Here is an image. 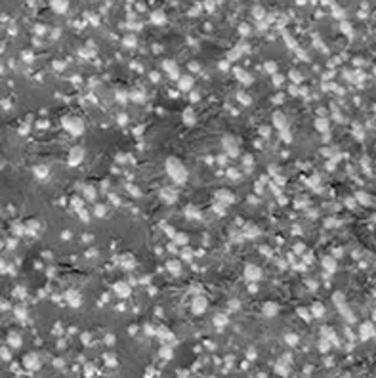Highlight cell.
I'll list each match as a JSON object with an SVG mask.
<instances>
[{"mask_svg": "<svg viewBox=\"0 0 376 378\" xmlns=\"http://www.w3.org/2000/svg\"><path fill=\"white\" fill-rule=\"evenodd\" d=\"M84 197L88 199V201H94V199H96V189L92 185H86L84 187Z\"/></svg>", "mask_w": 376, "mask_h": 378, "instance_id": "44dd1931", "label": "cell"}, {"mask_svg": "<svg viewBox=\"0 0 376 378\" xmlns=\"http://www.w3.org/2000/svg\"><path fill=\"white\" fill-rule=\"evenodd\" d=\"M160 199L166 204H174L176 199H178V195H176V191H172V189H162V191H160Z\"/></svg>", "mask_w": 376, "mask_h": 378, "instance_id": "9c48e42d", "label": "cell"}, {"mask_svg": "<svg viewBox=\"0 0 376 378\" xmlns=\"http://www.w3.org/2000/svg\"><path fill=\"white\" fill-rule=\"evenodd\" d=\"M32 172H35V176L38 178V180H46L50 170H48V166H35V170H32Z\"/></svg>", "mask_w": 376, "mask_h": 378, "instance_id": "2e32d148", "label": "cell"}, {"mask_svg": "<svg viewBox=\"0 0 376 378\" xmlns=\"http://www.w3.org/2000/svg\"><path fill=\"white\" fill-rule=\"evenodd\" d=\"M79 214H80V218H82V221H90V216H88V212L82 208V210H79Z\"/></svg>", "mask_w": 376, "mask_h": 378, "instance_id": "b9f144b4", "label": "cell"}, {"mask_svg": "<svg viewBox=\"0 0 376 378\" xmlns=\"http://www.w3.org/2000/svg\"><path fill=\"white\" fill-rule=\"evenodd\" d=\"M180 252H182V258H183V260H191V258H193V252H191V248H187V247H183Z\"/></svg>", "mask_w": 376, "mask_h": 378, "instance_id": "f546056e", "label": "cell"}, {"mask_svg": "<svg viewBox=\"0 0 376 378\" xmlns=\"http://www.w3.org/2000/svg\"><path fill=\"white\" fill-rule=\"evenodd\" d=\"M323 265H325V269L328 271V273H332L334 269H336V262L332 260V258H325L323 260Z\"/></svg>", "mask_w": 376, "mask_h": 378, "instance_id": "ffe728a7", "label": "cell"}, {"mask_svg": "<svg viewBox=\"0 0 376 378\" xmlns=\"http://www.w3.org/2000/svg\"><path fill=\"white\" fill-rule=\"evenodd\" d=\"M204 309H206V298L197 296L193 300V311H195V313H204Z\"/></svg>", "mask_w": 376, "mask_h": 378, "instance_id": "8fae6325", "label": "cell"}, {"mask_svg": "<svg viewBox=\"0 0 376 378\" xmlns=\"http://www.w3.org/2000/svg\"><path fill=\"white\" fill-rule=\"evenodd\" d=\"M71 204H73V208L76 210V212H79V210H82V201H80V199H73Z\"/></svg>", "mask_w": 376, "mask_h": 378, "instance_id": "836d02e7", "label": "cell"}, {"mask_svg": "<svg viewBox=\"0 0 376 378\" xmlns=\"http://www.w3.org/2000/svg\"><path fill=\"white\" fill-rule=\"evenodd\" d=\"M10 344H12V346H15V348H17L19 344H21V342H19V336H14V334H12V336H10Z\"/></svg>", "mask_w": 376, "mask_h": 378, "instance_id": "60d3db41", "label": "cell"}, {"mask_svg": "<svg viewBox=\"0 0 376 378\" xmlns=\"http://www.w3.org/2000/svg\"><path fill=\"white\" fill-rule=\"evenodd\" d=\"M296 340H298V336H296V334H290V336H286V342H288V344H296Z\"/></svg>", "mask_w": 376, "mask_h": 378, "instance_id": "c3c4849f", "label": "cell"}, {"mask_svg": "<svg viewBox=\"0 0 376 378\" xmlns=\"http://www.w3.org/2000/svg\"><path fill=\"white\" fill-rule=\"evenodd\" d=\"M327 126H328V122H327L325 118H317V120H315V128H317L319 132H325Z\"/></svg>", "mask_w": 376, "mask_h": 378, "instance_id": "603a6c76", "label": "cell"}, {"mask_svg": "<svg viewBox=\"0 0 376 378\" xmlns=\"http://www.w3.org/2000/svg\"><path fill=\"white\" fill-rule=\"evenodd\" d=\"M82 159H84V149H82V147H75V149H71V153H69V164H71V166L80 164Z\"/></svg>", "mask_w": 376, "mask_h": 378, "instance_id": "8992f818", "label": "cell"}, {"mask_svg": "<svg viewBox=\"0 0 376 378\" xmlns=\"http://www.w3.org/2000/svg\"><path fill=\"white\" fill-rule=\"evenodd\" d=\"M216 199H218V203H222V204H233L235 203V195L227 191V189H220V191L216 193Z\"/></svg>", "mask_w": 376, "mask_h": 378, "instance_id": "5b68a950", "label": "cell"}, {"mask_svg": "<svg viewBox=\"0 0 376 378\" xmlns=\"http://www.w3.org/2000/svg\"><path fill=\"white\" fill-rule=\"evenodd\" d=\"M160 355H162L164 359H170V355H172V350H170V348H162V350H160Z\"/></svg>", "mask_w": 376, "mask_h": 378, "instance_id": "74e56055", "label": "cell"}, {"mask_svg": "<svg viewBox=\"0 0 376 378\" xmlns=\"http://www.w3.org/2000/svg\"><path fill=\"white\" fill-rule=\"evenodd\" d=\"M183 214H185V218L187 220H201V212L193 206V204H189L185 210H183Z\"/></svg>", "mask_w": 376, "mask_h": 378, "instance_id": "4fadbf2b", "label": "cell"}, {"mask_svg": "<svg viewBox=\"0 0 376 378\" xmlns=\"http://www.w3.org/2000/svg\"><path fill=\"white\" fill-rule=\"evenodd\" d=\"M294 248H296V252H298V254H300V252H304V247H302V244H296Z\"/></svg>", "mask_w": 376, "mask_h": 378, "instance_id": "680465c9", "label": "cell"}, {"mask_svg": "<svg viewBox=\"0 0 376 378\" xmlns=\"http://www.w3.org/2000/svg\"><path fill=\"white\" fill-rule=\"evenodd\" d=\"M191 101H193V103H195V101H199V94H195V92L191 94Z\"/></svg>", "mask_w": 376, "mask_h": 378, "instance_id": "9f6ffc18", "label": "cell"}, {"mask_svg": "<svg viewBox=\"0 0 376 378\" xmlns=\"http://www.w3.org/2000/svg\"><path fill=\"white\" fill-rule=\"evenodd\" d=\"M313 315L315 317H321V315H325V307H323V304H313Z\"/></svg>", "mask_w": 376, "mask_h": 378, "instance_id": "cb8c5ba5", "label": "cell"}, {"mask_svg": "<svg viewBox=\"0 0 376 378\" xmlns=\"http://www.w3.org/2000/svg\"><path fill=\"white\" fill-rule=\"evenodd\" d=\"M260 134H262L263 138H267V136L271 134V132H269V128H267V126H262V128H260Z\"/></svg>", "mask_w": 376, "mask_h": 378, "instance_id": "ee69618b", "label": "cell"}, {"mask_svg": "<svg viewBox=\"0 0 376 378\" xmlns=\"http://www.w3.org/2000/svg\"><path fill=\"white\" fill-rule=\"evenodd\" d=\"M25 365H27V367H31V369L38 367V359H36V355H27V357H25Z\"/></svg>", "mask_w": 376, "mask_h": 378, "instance_id": "7402d4cb", "label": "cell"}, {"mask_svg": "<svg viewBox=\"0 0 376 378\" xmlns=\"http://www.w3.org/2000/svg\"><path fill=\"white\" fill-rule=\"evenodd\" d=\"M166 269H168L170 273H174V275H180V273H182V264L176 262V260H172V262L166 264Z\"/></svg>", "mask_w": 376, "mask_h": 378, "instance_id": "9a60e30c", "label": "cell"}, {"mask_svg": "<svg viewBox=\"0 0 376 378\" xmlns=\"http://www.w3.org/2000/svg\"><path fill=\"white\" fill-rule=\"evenodd\" d=\"M262 277V269L258 268V265H254V264H248L246 268H245V279L254 283V281H258Z\"/></svg>", "mask_w": 376, "mask_h": 378, "instance_id": "3957f363", "label": "cell"}, {"mask_svg": "<svg viewBox=\"0 0 376 378\" xmlns=\"http://www.w3.org/2000/svg\"><path fill=\"white\" fill-rule=\"evenodd\" d=\"M111 201H113L115 204H120V201H118V197H117V195H111Z\"/></svg>", "mask_w": 376, "mask_h": 378, "instance_id": "6f0895ef", "label": "cell"}, {"mask_svg": "<svg viewBox=\"0 0 376 378\" xmlns=\"http://www.w3.org/2000/svg\"><path fill=\"white\" fill-rule=\"evenodd\" d=\"M273 84H275V86H281V84H283V76H275Z\"/></svg>", "mask_w": 376, "mask_h": 378, "instance_id": "816d5d0a", "label": "cell"}, {"mask_svg": "<svg viewBox=\"0 0 376 378\" xmlns=\"http://www.w3.org/2000/svg\"><path fill=\"white\" fill-rule=\"evenodd\" d=\"M162 229H164V233H168V237H172V239H174L176 231H174V227H172V226H162Z\"/></svg>", "mask_w": 376, "mask_h": 378, "instance_id": "d590c367", "label": "cell"}, {"mask_svg": "<svg viewBox=\"0 0 376 378\" xmlns=\"http://www.w3.org/2000/svg\"><path fill=\"white\" fill-rule=\"evenodd\" d=\"M166 172H168V176L172 178V182H176L178 185H182V183H185L187 182V170H185V166L176 159V157H170V159H166Z\"/></svg>", "mask_w": 376, "mask_h": 378, "instance_id": "6da1fadb", "label": "cell"}, {"mask_svg": "<svg viewBox=\"0 0 376 378\" xmlns=\"http://www.w3.org/2000/svg\"><path fill=\"white\" fill-rule=\"evenodd\" d=\"M14 231H15V233H23V227H21V226H15Z\"/></svg>", "mask_w": 376, "mask_h": 378, "instance_id": "6125c7cd", "label": "cell"}, {"mask_svg": "<svg viewBox=\"0 0 376 378\" xmlns=\"http://www.w3.org/2000/svg\"><path fill=\"white\" fill-rule=\"evenodd\" d=\"M168 250H170V252H178V250H176V243H172V244H170V247H168Z\"/></svg>", "mask_w": 376, "mask_h": 378, "instance_id": "94428289", "label": "cell"}, {"mask_svg": "<svg viewBox=\"0 0 376 378\" xmlns=\"http://www.w3.org/2000/svg\"><path fill=\"white\" fill-rule=\"evenodd\" d=\"M174 243L176 244H187V235H183V233H176V235H174Z\"/></svg>", "mask_w": 376, "mask_h": 378, "instance_id": "d4e9b609", "label": "cell"}, {"mask_svg": "<svg viewBox=\"0 0 376 378\" xmlns=\"http://www.w3.org/2000/svg\"><path fill=\"white\" fill-rule=\"evenodd\" d=\"M214 323H216L218 327H224V325L227 323V315H224V313H220V315H216V317H214Z\"/></svg>", "mask_w": 376, "mask_h": 378, "instance_id": "484cf974", "label": "cell"}, {"mask_svg": "<svg viewBox=\"0 0 376 378\" xmlns=\"http://www.w3.org/2000/svg\"><path fill=\"white\" fill-rule=\"evenodd\" d=\"M117 101H118V103H126V94H124V92H118V94H117Z\"/></svg>", "mask_w": 376, "mask_h": 378, "instance_id": "f35d334b", "label": "cell"}, {"mask_svg": "<svg viewBox=\"0 0 376 378\" xmlns=\"http://www.w3.org/2000/svg\"><path fill=\"white\" fill-rule=\"evenodd\" d=\"M63 128L73 136H80L84 132V122L76 117H65L63 118Z\"/></svg>", "mask_w": 376, "mask_h": 378, "instance_id": "7a4b0ae2", "label": "cell"}, {"mask_svg": "<svg viewBox=\"0 0 376 378\" xmlns=\"http://www.w3.org/2000/svg\"><path fill=\"white\" fill-rule=\"evenodd\" d=\"M245 237H248V239H256L258 235H260V229L256 227V226H246L245 227V233H242Z\"/></svg>", "mask_w": 376, "mask_h": 378, "instance_id": "5bb4252c", "label": "cell"}, {"mask_svg": "<svg viewBox=\"0 0 376 378\" xmlns=\"http://www.w3.org/2000/svg\"><path fill=\"white\" fill-rule=\"evenodd\" d=\"M254 189H256V193H262V191H263V183H262V182L256 183V185H254Z\"/></svg>", "mask_w": 376, "mask_h": 378, "instance_id": "f907efd6", "label": "cell"}, {"mask_svg": "<svg viewBox=\"0 0 376 378\" xmlns=\"http://www.w3.org/2000/svg\"><path fill=\"white\" fill-rule=\"evenodd\" d=\"M239 307H241L239 300H231V302H229V309H239Z\"/></svg>", "mask_w": 376, "mask_h": 378, "instance_id": "ab89813d", "label": "cell"}, {"mask_svg": "<svg viewBox=\"0 0 376 378\" xmlns=\"http://www.w3.org/2000/svg\"><path fill=\"white\" fill-rule=\"evenodd\" d=\"M67 300H69V304L71 306H79L80 304V296H79V292H67Z\"/></svg>", "mask_w": 376, "mask_h": 378, "instance_id": "d6986e66", "label": "cell"}, {"mask_svg": "<svg viewBox=\"0 0 376 378\" xmlns=\"http://www.w3.org/2000/svg\"><path fill=\"white\" fill-rule=\"evenodd\" d=\"M267 71H269V73H275V63H267Z\"/></svg>", "mask_w": 376, "mask_h": 378, "instance_id": "11a10c76", "label": "cell"}, {"mask_svg": "<svg viewBox=\"0 0 376 378\" xmlns=\"http://www.w3.org/2000/svg\"><path fill=\"white\" fill-rule=\"evenodd\" d=\"M126 159H128V155H118V157H117V162H124Z\"/></svg>", "mask_w": 376, "mask_h": 378, "instance_id": "db71d44e", "label": "cell"}, {"mask_svg": "<svg viewBox=\"0 0 376 378\" xmlns=\"http://www.w3.org/2000/svg\"><path fill=\"white\" fill-rule=\"evenodd\" d=\"M283 99H284V97H283V94H277V96L273 97V103H283Z\"/></svg>", "mask_w": 376, "mask_h": 378, "instance_id": "7dc6e473", "label": "cell"}, {"mask_svg": "<svg viewBox=\"0 0 376 378\" xmlns=\"http://www.w3.org/2000/svg\"><path fill=\"white\" fill-rule=\"evenodd\" d=\"M96 214H97L99 218H101V216H105V206H101V204H99V206H96Z\"/></svg>", "mask_w": 376, "mask_h": 378, "instance_id": "7bdbcfd3", "label": "cell"}, {"mask_svg": "<svg viewBox=\"0 0 376 378\" xmlns=\"http://www.w3.org/2000/svg\"><path fill=\"white\" fill-rule=\"evenodd\" d=\"M117 120H118V124H122V126H124L126 122H128V117H126V115H118V118H117Z\"/></svg>", "mask_w": 376, "mask_h": 378, "instance_id": "f6af8a7d", "label": "cell"}, {"mask_svg": "<svg viewBox=\"0 0 376 378\" xmlns=\"http://www.w3.org/2000/svg\"><path fill=\"white\" fill-rule=\"evenodd\" d=\"M115 292H117L120 298H128V296H130V285L124 283V281L117 283V285H115Z\"/></svg>", "mask_w": 376, "mask_h": 378, "instance_id": "ba28073f", "label": "cell"}, {"mask_svg": "<svg viewBox=\"0 0 376 378\" xmlns=\"http://www.w3.org/2000/svg\"><path fill=\"white\" fill-rule=\"evenodd\" d=\"M242 162H245V164L248 166V168H250V166H252V157H250V155H246V157L242 159Z\"/></svg>", "mask_w": 376, "mask_h": 378, "instance_id": "bcb514c9", "label": "cell"}, {"mask_svg": "<svg viewBox=\"0 0 376 378\" xmlns=\"http://www.w3.org/2000/svg\"><path fill=\"white\" fill-rule=\"evenodd\" d=\"M237 76L242 80V84H250V82H252V76L246 75V73H242V71H237Z\"/></svg>", "mask_w": 376, "mask_h": 378, "instance_id": "4316f807", "label": "cell"}, {"mask_svg": "<svg viewBox=\"0 0 376 378\" xmlns=\"http://www.w3.org/2000/svg\"><path fill=\"white\" fill-rule=\"evenodd\" d=\"M225 204H222V203H216V204H212V208H214V212L216 214H225V208H224Z\"/></svg>", "mask_w": 376, "mask_h": 378, "instance_id": "1f68e13d", "label": "cell"}, {"mask_svg": "<svg viewBox=\"0 0 376 378\" xmlns=\"http://www.w3.org/2000/svg\"><path fill=\"white\" fill-rule=\"evenodd\" d=\"M224 147H225V153H227V157H237L239 155V147H237V140L235 138H224Z\"/></svg>", "mask_w": 376, "mask_h": 378, "instance_id": "277c9868", "label": "cell"}, {"mask_svg": "<svg viewBox=\"0 0 376 378\" xmlns=\"http://www.w3.org/2000/svg\"><path fill=\"white\" fill-rule=\"evenodd\" d=\"M239 101H241L242 105H250L252 99H250V96H246V94H239Z\"/></svg>", "mask_w": 376, "mask_h": 378, "instance_id": "4dcf8cb0", "label": "cell"}, {"mask_svg": "<svg viewBox=\"0 0 376 378\" xmlns=\"http://www.w3.org/2000/svg\"><path fill=\"white\" fill-rule=\"evenodd\" d=\"M118 262H120V268H122V269H126V271H128V269H132V268L136 265V260L132 258V254H124V256H120V260H118Z\"/></svg>", "mask_w": 376, "mask_h": 378, "instance_id": "30bf717a", "label": "cell"}, {"mask_svg": "<svg viewBox=\"0 0 376 378\" xmlns=\"http://www.w3.org/2000/svg\"><path fill=\"white\" fill-rule=\"evenodd\" d=\"M227 178H229V180H233V182H239V180H241V176H239V172H237L235 168H229V170H227Z\"/></svg>", "mask_w": 376, "mask_h": 378, "instance_id": "f1b7e54d", "label": "cell"}, {"mask_svg": "<svg viewBox=\"0 0 376 378\" xmlns=\"http://www.w3.org/2000/svg\"><path fill=\"white\" fill-rule=\"evenodd\" d=\"M191 86H193L191 76H182L180 79V90H191Z\"/></svg>", "mask_w": 376, "mask_h": 378, "instance_id": "ac0fdd59", "label": "cell"}, {"mask_svg": "<svg viewBox=\"0 0 376 378\" xmlns=\"http://www.w3.org/2000/svg\"><path fill=\"white\" fill-rule=\"evenodd\" d=\"M277 309H279V306L277 304H273V302H267L263 306V313L267 315V317H273L275 313H277Z\"/></svg>", "mask_w": 376, "mask_h": 378, "instance_id": "e0dca14e", "label": "cell"}, {"mask_svg": "<svg viewBox=\"0 0 376 378\" xmlns=\"http://www.w3.org/2000/svg\"><path fill=\"white\" fill-rule=\"evenodd\" d=\"M298 313H300V317H304V319H309V315H307L306 309H298Z\"/></svg>", "mask_w": 376, "mask_h": 378, "instance_id": "f5cc1de1", "label": "cell"}, {"mask_svg": "<svg viewBox=\"0 0 376 378\" xmlns=\"http://www.w3.org/2000/svg\"><path fill=\"white\" fill-rule=\"evenodd\" d=\"M14 294H15L17 298H25V288H23V286H17L15 290H14Z\"/></svg>", "mask_w": 376, "mask_h": 378, "instance_id": "8d00e7d4", "label": "cell"}, {"mask_svg": "<svg viewBox=\"0 0 376 378\" xmlns=\"http://www.w3.org/2000/svg\"><path fill=\"white\" fill-rule=\"evenodd\" d=\"M130 99H132V101H138V103L145 101V97H143L141 92H132V94H130Z\"/></svg>", "mask_w": 376, "mask_h": 378, "instance_id": "83f0119b", "label": "cell"}, {"mask_svg": "<svg viewBox=\"0 0 376 378\" xmlns=\"http://www.w3.org/2000/svg\"><path fill=\"white\" fill-rule=\"evenodd\" d=\"M113 342H115V336L109 334V336H107V344H113Z\"/></svg>", "mask_w": 376, "mask_h": 378, "instance_id": "91938a15", "label": "cell"}, {"mask_svg": "<svg viewBox=\"0 0 376 378\" xmlns=\"http://www.w3.org/2000/svg\"><path fill=\"white\" fill-rule=\"evenodd\" d=\"M128 189H130V193H132V195H139V189H138V187H134V185H128Z\"/></svg>", "mask_w": 376, "mask_h": 378, "instance_id": "681fc988", "label": "cell"}, {"mask_svg": "<svg viewBox=\"0 0 376 378\" xmlns=\"http://www.w3.org/2000/svg\"><path fill=\"white\" fill-rule=\"evenodd\" d=\"M182 118H183V122H185V124H189V126H193L195 122H197V117H195V111H193L191 107H187V109L183 111V115H182Z\"/></svg>", "mask_w": 376, "mask_h": 378, "instance_id": "7c38bea8", "label": "cell"}, {"mask_svg": "<svg viewBox=\"0 0 376 378\" xmlns=\"http://www.w3.org/2000/svg\"><path fill=\"white\" fill-rule=\"evenodd\" d=\"M15 315H17L19 319H25V317H27V311H25V307H21V306H19V307H15Z\"/></svg>", "mask_w": 376, "mask_h": 378, "instance_id": "e575fe53", "label": "cell"}, {"mask_svg": "<svg viewBox=\"0 0 376 378\" xmlns=\"http://www.w3.org/2000/svg\"><path fill=\"white\" fill-rule=\"evenodd\" d=\"M273 124H275V128H277L279 132L284 130V128H288V124H286V117L283 113H273Z\"/></svg>", "mask_w": 376, "mask_h": 378, "instance_id": "52a82bcc", "label": "cell"}, {"mask_svg": "<svg viewBox=\"0 0 376 378\" xmlns=\"http://www.w3.org/2000/svg\"><path fill=\"white\" fill-rule=\"evenodd\" d=\"M164 69H168L170 76H178V71L174 69V63H164Z\"/></svg>", "mask_w": 376, "mask_h": 378, "instance_id": "d6a6232c", "label": "cell"}]
</instances>
